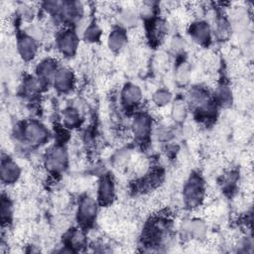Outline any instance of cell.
<instances>
[{
	"mask_svg": "<svg viewBox=\"0 0 254 254\" xmlns=\"http://www.w3.org/2000/svg\"><path fill=\"white\" fill-rule=\"evenodd\" d=\"M203 183L197 177H193L185 189V199L189 206H197L203 199Z\"/></svg>",
	"mask_w": 254,
	"mask_h": 254,
	"instance_id": "cell-1",
	"label": "cell"
},
{
	"mask_svg": "<svg viewBox=\"0 0 254 254\" xmlns=\"http://www.w3.org/2000/svg\"><path fill=\"white\" fill-rule=\"evenodd\" d=\"M95 213H97V205H95V202L90 198L84 199L80 205L79 211V217L82 224H90Z\"/></svg>",
	"mask_w": 254,
	"mask_h": 254,
	"instance_id": "cell-2",
	"label": "cell"
},
{
	"mask_svg": "<svg viewBox=\"0 0 254 254\" xmlns=\"http://www.w3.org/2000/svg\"><path fill=\"white\" fill-rule=\"evenodd\" d=\"M67 160L66 153L62 148L54 149L48 156L47 166L53 171H60L65 166Z\"/></svg>",
	"mask_w": 254,
	"mask_h": 254,
	"instance_id": "cell-3",
	"label": "cell"
},
{
	"mask_svg": "<svg viewBox=\"0 0 254 254\" xmlns=\"http://www.w3.org/2000/svg\"><path fill=\"white\" fill-rule=\"evenodd\" d=\"M20 171L18 166L13 163L10 160H6V161H2V165H1V177H2V181L5 183H13L15 182L18 177H19Z\"/></svg>",
	"mask_w": 254,
	"mask_h": 254,
	"instance_id": "cell-4",
	"label": "cell"
},
{
	"mask_svg": "<svg viewBox=\"0 0 254 254\" xmlns=\"http://www.w3.org/2000/svg\"><path fill=\"white\" fill-rule=\"evenodd\" d=\"M26 138L31 143L41 142L46 137V131L42 126L36 123L29 124L24 131Z\"/></svg>",
	"mask_w": 254,
	"mask_h": 254,
	"instance_id": "cell-5",
	"label": "cell"
},
{
	"mask_svg": "<svg viewBox=\"0 0 254 254\" xmlns=\"http://www.w3.org/2000/svg\"><path fill=\"white\" fill-rule=\"evenodd\" d=\"M59 46L63 53L71 55L77 48V38L72 32H66V33H64L61 36Z\"/></svg>",
	"mask_w": 254,
	"mask_h": 254,
	"instance_id": "cell-6",
	"label": "cell"
},
{
	"mask_svg": "<svg viewBox=\"0 0 254 254\" xmlns=\"http://www.w3.org/2000/svg\"><path fill=\"white\" fill-rule=\"evenodd\" d=\"M100 200L103 204H108L112 201L114 195V188L109 178H105L100 186Z\"/></svg>",
	"mask_w": 254,
	"mask_h": 254,
	"instance_id": "cell-7",
	"label": "cell"
},
{
	"mask_svg": "<svg viewBox=\"0 0 254 254\" xmlns=\"http://www.w3.org/2000/svg\"><path fill=\"white\" fill-rule=\"evenodd\" d=\"M55 85L58 88L67 90L73 85V75L68 70H61L56 74Z\"/></svg>",
	"mask_w": 254,
	"mask_h": 254,
	"instance_id": "cell-8",
	"label": "cell"
},
{
	"mask_svg": "<svg viewBox=\"0 0 254 254\" xmlns=\"http://www.w3.org/2000/svg\"><path fill=\"white\" fill-rule=\"evenodd\" d=\"M134 134L138 137H146L150 131V121L145 116H140L134 121Z\"/></svg>",
	"mask_w": 254,
	"mask_h": 254,
	"instance_id": "cell-9",
	"label": "cell"
},
{
	"mask_svg": "<svg viewBox=\"0 0 254 254\" xmlns=\"http://www.w3.org/2000/svg\"><path fill=\"white\" fill-rule=\"evenodd\" d=\"M35 44L31 38H24L19 43V51L25 59H30L35 54Z\"/></svg>",
	"mask_w": 254,
	"mask_h": 254,
	"instance_id": "cell-10",
	"label": "cell"
},
{
	"mask_svg": "<svg viewBox=\"0 0 254 254\" xmlns=\"http://www.w3.org/2000/svg\"><path fill=\"white\" fill-rule=\"evenodd\" d=\"M141 98L140 90L137 86L128 85V87H125L123 91V99L124 102L128 105H132L137 103Z\"/></svg>",
	"mask_w": 254,
	"mask_h": 254,
	"instance_id": "cell-11",
	"label": "cell"
},
{
	"mask_svg": "<svg viewBox=\"0 0 254 254\" xmlns=\"http://www.w3.org/2000/svg\"><path fill=\"white\" fill-rule=\"evenodd\" d=\"M209 32H210L209 28L205 23H198V25L194 27V35L201 42L208 41L209 34H210Z\"/></svg>",
	"mask_w": 254,
	"mask_h": 254,
	"instance_id": "cell-12",
	"label": "cell"
},
{
	"mask_svg": "<svg viewBox=\"0 0 254 254\" xmlns=\"http://www.w3.org/2000/svg\"><path fill=\"white\" fill-rule=\"evenodd\" d=\"M125 42V36L121 31H114L110 35L109 45L112 49H120Z\"/></svg>",
	"mask_w": 254,
	"mask_h": 254,
	"instance_id": "cell-13",
	"label": "cell"
},
{
	"mask_svg": "<svg viewBox=\"0 0 254 254\" xmlns=\"http://www.w3.org/2000/svg\"><path fill=\"white\" fill-rule=\"evenodd\" d=\"M171 95L165 90H160L155 94V101L158 103V105H166L169 103Z\"/></svg>",
	"mask_w": 254,
	"mask_h": 254,
	"instance_id": "cell-14",
	"label": "cell"
},
{
	"mask_svg": "<svg viewBox=\"0 0 254 254\" xmlns=\"http://www.w3.org/2000/svg\"><path fill=\"white\" fill-rule=\"evenodd\" d=\"M65 120L69 125H75L79 121V115L75 110H68L65 113Z\"/></svg>",
	"mask_w": 254,
	"mask_h": 254,
	"instance_id": "cell-15",
	"label": "cell"
}]
</instances>
